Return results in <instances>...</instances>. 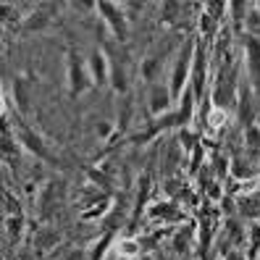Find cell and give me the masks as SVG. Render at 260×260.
Wrapping results in <instances>:
<instances>
[{
	"instance_id": "5b68a950",
	"label": "cell",
	"mask_w": 260,
	"mask_h": 260,
	"mask_svg": "<svg viewBox=\"0 0 260 260\" xmlns=\"http://www.w3.org/2000/svg\"><path fill=\"white\" fill-rule=\"evenodd\" d=\"M16 137H19L21 150H26L29 155H35L37 160H45V163H55V155L48 147V142H45V137L40 132H35L24 118H19V124H16Z\"/></svg>"
},
{
	"instance_id": "83f0119b",
	"label": "cell",
	"mask_w": 260,
	"mask_h": 260,
	"mask_svg": "<svg viewBox=\"0 0 260 260\" xmlns=\"http://www.w3.org/2000/svg\"><path fill=\"white\" fill-rule=\"evenodd\" d=\"M181 3H163L160 6V21L163 24H174L176 19H179V13H181Z\"/></svg>"
},
{
	"instance_id": "8fae6325",
	"label": "cell",
	"mask_w": 260,
	"mask_h": 260,
	"mask_svg": "<svg viewBox=\"0 0 260 260\" xmlns=\"http://www.w3.org/2000/svg\"><path fill=\"white\" fill-rule=\"evenodd\" d=\"M87 66H89V74H92V82L95 87H105L111 84V63H108V55L100 48H92V53L87 55Z\"/></svg>"
},
{
	"instance_id": "7c38bea8",
	"label": "cell",
	"mask_w": 260,
	"mask_h": 260,
	"mask_svg": "<svg viewBox=\"0 0 260 260\" xmlns=\"http://www.w3.org/2000/svg\"><path fill=\"white\" fill-rule=\"evenodd\" d=\"M63 192V181H48L37 194V208H40V218L48 221L53 216V208H58V197Z\"/></svg>"
},
{
	"instance_id": "7402d4cb",
	"label": "cell",
	"mask_w": 260,
	"mask_h": 260,
	"mask_svg": "<svg viewBox=\"0 0 260 260\" xmlns=\"http://www.w3.org/2000/svg\"><path fill=\"white\" fill-rule=\"evenodd\" d=\"M113 242H116V232H105L103 239H98L92 244V250H89V260H105L108 250L113 247Z\"/></svg>"
},
{
	"instance_id": "cb8c5ba5",
	"label": "cell",
	"mask_w": 260,
	"mask_h": 260,
	"mask_svg": "<svg viewBox=\"0 0 260 260\" xmlns=\"http://www.w3.org/2000/svg\"><path fill=\"white\" fill-rule=\"evenodd\" d=\"M176 142L181 145V150H184V155H189V152H194L197 147H200V137H197L189 126L187 129H179L176 134Z\"/></svg>"
},
{
	"instance_id": "603a6c76",
	"label": "cell",
	"mask_w": 260,
	"mask_h": 260,
	"mask_svg": "<svg viewBox=\"0 0 260 260\" xmlns=\"http://www.w3.org/2000/svg\"><path fill=\"white\" fill-rule=\"evenodd\" d=\"M24 226H26L24 213H19V216H6V234H8V242H19L21 234H24Z\"/></svg>"
},
{
	"instance_id": "d6986e66",
	"label": "cell",
	"mask_w": 260,
	"mask_h": 260,
	"mask_svg": "<svg viewBox=\"0 0 260 260\" xmlns=\"http://www.w3.org/2000/svg\"><path fill=\"white\" fill-rule=\"evenodd\" d=\"M140 189H137V200H134V210H132V218L137 221L142 216V210H145V205H147V194H150V189H152V176L145 171L142 176H140V184H137Z\"/></svg>"
},
{
	"instance_id": "4316f807",
	"label": "cell",
	"mask_w": 260,
	"mask_h": 260,
	"mask_svg": "<svg viewBox=\"0 0 260 260\" xmlns=\"http://www.w3.org/2000/svg\"><path fill=\"white\" fill-rule=\"evenodd\" d=\"M229 174H232L234 179H250V176L255 174V168H252L250 160L244 163L242 158H234V160H232V168H229Z\"/></svg>"
},
{
	"instance_id": "1f68e13d",
	"label": "cell",
	"mask_w": 260,
	"mask_h": 260,
	"mask_svg": "<svg viewBox=\"0 0 260 260\" xmlns=\"http://www.w3.org/2000/svg\"><path fill=\"white\" fill-rule=\"evenodd\" d=\"M140 260H155V257H152V255H142Z\"/></svg>"
},
{
	"instance_id": "4fadbf2b",
	"label": "cell",
	"mask_w": 260,
	"mask_h": 260,
	"mask_svg": "<svg viewBox=\"0 0 260 260\" xmlns=\"http://www.w3.org/2000/svg\"><path fill=\"white\" fill-rule=\"evenodd\" d=\"M197 95L192 92V87H187V92L179 98L176 103V121H179V129H187L194 118V108H197Z\"/></svg>"
},
{
	"instance_id": "5bb4252c",
	"label": "cell",
	"mask_w": 260,
	"mask_h": 260,
	"mask_svg": "<svg viewBox=\"0 0 260 260\" xmlns=\"http://www.w3.org/2000/svg\"><path fill=\"white\" fill-rule=\"evenodd\" d=\"M194 229L192 226H179L176 232L171 234V250H174V255H189L192 252V247H194Z\"/></svg>"
},
{
	"instance_id": "ffe728a7",
	"label": "cell",
	"mask_w": 260,
	"mask_h": 260,
	"mask_svg": "<svg viewBox=\"0 0 260 260\" xmlns=\"http://www.w3.org/2000/svg\"><path fill=\"white\" fill-rule=\"evenodd\" d=\"M252 3H244V0H237V3H229V13H232V32H244V24H247V13H250Z\"/></svg>"
},
{
	"instance_id": "9c48e42d",
	"label": "cell",
	"mask_w": 260,
	"mask_h": 260,
	"mask_svg": "<svg viewBox=\"0 0 260 260\" xmlns=\"http://www.w3.org/2000/svg\"><path fill=\"white\" fill-rule=\"evenodd\" d=\"M147 221L152 223H166V226H179L187 221V213L176 200H160L147 208Z\"/></svg>"
},
{
	"instance_id": "e0dca14e",
	"label": "cell",
	"mask_w": 260,
	"mask_h": 260,
	"mask_svg": "<svg viewBox=\"0 0 260 260\" xmlns=\"http://www.w3.org/2000/svg\"><path fill=\"white\" fill-rule=\"evenodd\" d=\"M221 21L216 16H210V13L205 8H200V16H197V32H200V37H205L208 45H213V37H218L221 32Z\"/></svg>"
},
{
	"instance_id": "8992f818",
	"label": "cell",
	"mask_w": 260,
	"mask_h": 260,
	"mask_svg": "<svg viewBox=\"0 0 260 260\" xmlns=\"http://www.w3.org/2000/svg\"><path fill=\"white\" fill-rule=\"evenodd\" d=\"M244 69L252 95L260 100V37L244 35Z\"/></svg>"
},
{
	"instance_id": "484cf974",
	"label": "cell",
	"mask_w": 260,
	"mask_h": 260,
	"mask_svg": "<svg viewBox=\"0 0 260 260\" xmlns=\"http://www.w3.org/2000/svg\"><path fill=\"white\" fill-rule=\"evenodd\" d=\"M260 255V223L247 229V260H257Z\"/></svg>"
},
{
	"instance_id": "ba28073f",
	"label": "cell",
	"mask_w": 260,
	"mask_h": 260,
	"mask_svg": "<svg viewBox=\"0 0 260 260\" xmlns=\"http://www.w3.org/2000/svg\"><path fill=\"white\" fill-rule=\"evenodd\" d=\"M210 50L203 48V40H197V53H194V63H192V79L189 87L197 95V100H203L208 92V71H210Z\"/></svg>"
},
{
	"instance_id": "2e32d148",
	"label": "cell",
	"mask_w": 260,
	"mask_h": 260,
	"mask_svg": "<svg viewBox=\"0 0 260 260\" xmlns=\"http://www.w3.org/2000/svg\"><path fill=\"white\" fill-rule=\"evenodd\" d=\"M132 116H134V98L129 95H121L118 98V118H116V134H124L132 126Z\"/></svg>"
},
{
	"instance_id": "44dd1931",
	"label": "cell",
	"mask_w": 260,
	"mask_h": 260,
	"mask_svg": "<svg viewBox=\"0 0 260 260\" xmlns=\"http://www.w3.org/2000/svg\"><path fill=\"white\" fill-rule=\"evenodd\" d=\"M58 242H60V232H58V229H53V226H42V229H37V234H35V247H37L40 252L53 250Z\"/></svg>"
},
{
	"instance_id": "3957f363",
	"label": "cell",
	"mask_w": 260,
	"mask_h": 260,
	"mask_svg": "<svg viewBox=\"0 0 260 260\" xmlns=\"http://www.w3.org/2000/svg\"><path fill=\"white\" fill-rule=\"evenodd\" d=\"M66 87H69L71 100L82 98L89 87H95L87 60L82 58V53L76 50V48H69L66 50Z\"/></svg>"
},
{
	"instance_id": "d4e9b609",
	"label": "cell",
	"mask_w": 260,
	"mask_h": 260,
	"mask_svg": "<svg viewBox=\"0 0 260 260\" xmlns=\"http://www.w3.org/2000/svg\"><path fill=\"white\" fill-rule=\"evenodd\" d=\"M244 147H247L250 155L260 158V126H257V124H252V126L244 129Z\"/></svg>"
},
{
	"instance_id": "6da1fadb",
	"label": "cell",
	"mask_w": 260,
	"mask_h": 260,
	"mask_svg": "<svg viewBox=\"0 0 260 260\" xmlns=\"http://www.w3.org/2000/svg\"><path fill=\"white\" fill-rule=\"evenodd\" d=\"M194 53H197V40H187L181 45V50L176 53V60L171 66V76H168V87H171V95L179 103V98L187 92L189 79H192V63H194Z\"/></svg>"
},
{
	"instance_id": "f546056e",
	"label": "cell",
	"mask_w": 260,
	"mask_h": 260,
	"mask_svg": "<svg viewBox=\"0 0 260 260\" xmlns=\"http://www.w3.org/2000/svg\"><path fill=\"white\" fill-rule=\"evenodd\" d=\"M3 203H6V216H19L21 213V205H19V200H13V194L6 189V194H3Z\"/></svg>"
},
{
	"instance_id": "d6a6232c",
	"label": "cell",
	"mask_w": 260,
	"mask_h": 260,
	"mask_svg": "<svg viewBox=\"0 0 260 260\" xmlns=\"http://www.w3.org/2000/svg\"><path fill=\"white\" fill-rule=\"evenodd\" d=\"M163 260H174V257H163Z\"/></svg>"
},
{
	"instance_id": "ac0fdd59",
	"label": "cell",
	"mask_w": 260,
	"mask_h": 260,
	"mask_svg": "<svg viewBox=\"0 0 260 260\" xmlns=\"http://www.w3.org/2000/svg\"><path fill=\"white\" fill-rule=\"evenodd\" d=\"M116 250H118V257H121V260H140V257H142L140 237H121V239L116 242Z\"/></svg>"
},
{
	"instance_id": "836d02e7",
	"label": "cell",
	"mask_w": 260,
	"mask_h": 260,
	"mask_svg": "<svg viewBox=\"0 0 260 260\" xmlns=\"http://www.w3.org/2000/svg\"><path fill=\"white\" fill-rule=\"evenodd\" d=\"M118 260H121V257H118Z\"/></svg>"
},
{
	"instance_id": "277c9868",
	"label": "cell",
	"mask_w": 260,
	"mask_h": 260,
	"mask_svg": "<svg viewBox=\"0 0 260 260\" xmlns=\"http://www.w3.org/2000/svg\"><path fill=\"white\" fill-rule=\"evenodd\" d=\"M95 11H98V16L103 19L105 29H108L111 40H116V42L124 45V42L129 40V16H126L124 3L100 0V3H95Z\"/></svg>"
},
{
	"instance_id": "52a82bcc",
	"label": "cell",
	"mask_w": 260,
	"mask_h": 260,
	"mask_svg": "<svg viewBox=\"0 0 260 260\" xmlns=\"http://www.w3.org/2000/svg\"><path fill=\"white\" fill-rule=\"evenodd\" d=\"M174 95H171V87H168L166 82H155L147 87V113L150 118H160L166 113L176 111L174 108Z\"/></svg>"
},
{
	"instance_id": "4dcf8cb0",
	"label": "cell",
	"mask_w": 260,
	"mask_h": 260,
	"mask_svg": "<svg viewBox=\"0 0 260 260\" xmlns=\"http://www.w3.org/2000/svg\"><path fill=\"white\" fill-rule=\"evenodd\" d=\"M116 132V124H111V121H100V126H98V137L100 140H111Z\"/></svg>"
},
{
	"instance_id": "f1b7e54d",
	"label": "cell",
	"mask_w": 260,
	"mask_h": 260,
	"mask_svg": "<svg viewBox=\"0 0 260 260\" xmlns=\"http://www.w3.org/2000/svg\"><path fill=\"white\" fill-rule=\"evenodd\" d=\"M87 174H89V179L95 181V187H98V189H111V187H113V179L105 174L103 168H100V171H98V168H89Z\"/></svg>"
},
{
	"instance_id": "9a60e30c",
	"label": "cell",
	"mask_w": 260,
	"mask_h": 260,
	"mask_svg": "<svg viewBox=\"0 0 260 260\" xmlns=\"http://www.w3.org/2000/svg\"><path fill=\"white\" fill-rule=\"evenodd\" d=\"M48 8L50 6H37L29 16H24V21H21V29L26 35H32V32H42L45 26L50 24V13H48Z\"/></svg>"
},
{
	"instance_id": "7a4b0ae2",
	"label": "cell",
	"mask_w": 260,
	"mask_h": 260,
	"mask_svg": "<svg viewBox=\"0 0 260 260\" xmlns=\"http://www.w3.org/2000/svg\"><path fill=\"white\" fill-rule=\"evenodd\" d=\"M100 48L105 50V55H108V63H111V87H113V92L121 98V95H129V71H126V48L121 42L116 40H105Z\"/></svg>"
},
{
	"instance_id": "30bf717a",
	"label": "cell",
	"mask_w": 260,
	"mask_h": 260,
	"mask_svg": "<svg viewBox=\"0 0 260 260\" xmlns=\"http://www.w3.org/2000/svg\"><path fill=\"white\" fill-rule=\"evenodd\" d=\"M13 89V108H16V113L24 118L29 116V111H32V103H35V82L32 76H16L11 84Z\"/></svg>"
}]
</instances>
